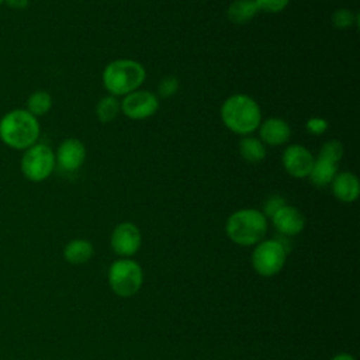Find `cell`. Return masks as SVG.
Returning <instances> with one entry per match:
<instances>
[{
    "mask_svg": "<svg viewBox=\"0 0 360 360\" xmlns=\"http://www.w3.org/2000/svg\"><path fill=\"white\" fill-rule=\"evenodd\" d=\"M52 107V97L45 90H37L31 93L27 98V107L25 110L32 114L35 118L45 115Z\"/></svg>",
    "mask_w": 360,
    "mask_h": 360,
    "instance_id": "d6986e66",
    "label": "cell"
},
{
    "mask_svg": "<svg viewBox=\"0 0 360 360\" xmlns=\"http://www.w3.org/2000/svg\"><path fill=\"white\" fill-rule=\"evenodd\" d=\"M259 13L256 0H235L229 4L226 15L233 24H246Z\"/></svg>",
    "mask_w": 360,
    "mask_h": 360,
    "instance_id": "e0dca14e",
    "label": "cell"
},
{
    "mask_svg": "<svg viewBox=\"0 0 360 360\" xmlns=\"http://www.w3.org/2000/svg\"><path fill=\"white\" fill-rule=\"evenodd\" d=\"M111 291L122 298L135 295L143 283V271L139 263L129 257L114 260L108 267L107 274Z\"/></svg>",
    "mask_w": 360,
    "mask_h": 360,
    "instance_id": "5b68a950",
    "label": "cell"
},
{
    "mask_svg": "<svg viewBox=\"0 0 360 360\" xmlns=\"http://www.w3.org/2000/svg\"><path fill=\"white\" fill-rule=\"evenodd\" d=\"M290 0H256L259 11L280 13L288 6Z\"/></svg>",
    "mask_w": 360,
    "mask_h": 360,
    "instance_id": "d4e9b609",
    "label": "cell"
},
{
    "mask_svg": "<svg viewBox=\"0 0 360 360\" xmlns=\"http://www.w3.org/2000/svg\"><path fill=\"white\" fill-rule=\"evenodd\" d=\"M145 79V68L134 59H115L103 72V84L111 96H127L138 90Z\"/></svg>",
    "mask_w": 360,
    "mask_h": 360,
    "instance_id": "277c9868",
    "label": "cell"
},
{
    "mask_svg": "<svg viewBox=\"0 0 360 360\" xmlns=\"http://www.w3.org/2000/svg\"><path fill=\"white\" fill-rule=\"evenodd\" d=\"M121 111L131 120H146L152 117L159 108L158 96L149 90H135L124 96L120 103Z\"/></svg>",
    "mask_w": 360,
    "mask_h": 360,
    "instance_id": "ba28073f",
    "label": "cell"
},
{
    "mask_svg": "<svg viewBox=\"0 0 360 360\" xmlns=\"http://www.w3.org/2000/svg\"><path fill=\"white\" fill-rule=\"evenodd\" d=\"M283 205H285V200L281 195L278 194L269 195L263 204V215L266 218H271Z\"/></svg>",
    "mask_w": 360,
    "mask_h": 360,
    "instance_id": "cb8c5ba5",
    "label": "cell"
},
{
    "mask_svg": "<svg viewBox=\"0 0 360 360\" xmlns=\"http://www.w3.org/2000/svg\"><path fill=\"white\" fill-rule=\"evenodd\" d=\"M39 122L25 108H15L0 118V139L4 145L25 150L39 138Z\"/></svg>",
    "mask_w": 360,
    "mask_h": 360,
    "instance_id": "6da1fadb",
    "label": "cell"
},
{
    "mask_svg": "<svg viewBox=\"0 0 360 360\" xmlns=\"http://www.w3.org/2000/svg\"><path fill=\"white\" fill-rule=\"evenodd\" d=\"M330 187L336 200L342 202H353L359 198L360 194V181L352 172L336 173Z\"/></svg>",
    "mask_w": 360,
    "mask_h": 360,
    "instance_id": "5bb4252c",
    "label": "cell"
},
{
    "mask_svg": "<svg viewBox=\"0 0 360 360\" xmlns=\"http://www.w3.org/2000/svg\"><path fill=\"white\" fill-rule=\"evenodd\" d=\"M4 3L13 10H24L28 7L30 0H4Z\"/></svg>",
    "mask_w": 360,
    "mask_h": 360,
    "instance_id": "4316f807",
    "label": "cell"
},
{
    "mask_svg": "<svg viewBox=\"0 0 360 360\" xmlns=\"http://www.w3.org/2000/svg\"><path fill=\"white\" fill-rule=\"evenodd\" d=\"M318 155L325 156V158L339 163V160L343 156V145L339 141H336V139H330V141H328V142H325L322 145V148H321Z\"/></svg>",
    "mask_w": 360,
    "mask_h": 360,
    "instance_id": "603a6c76",
    "label": "cell"
},
{
    "mask_svg": "<svg viewBox=\"0 0 360 360\" xmlns=\"http://www.w3.org/2000/svg\"><path fill=\"white\" fill-rule=\"evenodd\" d=\"M56 166L55 152L45 143H34L27 148L21 156V173L30 181L46 180Z\"/></svg>",
    "mask_w": 360,
    "mask_h": 360,
    "instance_id": "52a82bcc",
    "label": "cell"
},
{
    "mask_svg": "<svg viewBox=\"0 0 360 360\" xmlns=\"http://www.w3.org/2000/svg\"><path fill=\"white\" fill-rule=\"evenodd\" d=\"M330 360H356V359L349 353H339V354L333 356Z\"/></svg>",
    "mask_w": 360,
    "mask_h": 360,
    "instance_id": "83f0119b",
    "label": "cell"
},
{
    "mask_svg": "<svg viewBox=\"0 0 360 360\" xmlns=\"http://www.w3.org/2000/svg\"><path fill=\"white\" fill-rule=\"evenodd\" d=\"M110 243L115 255L120 257H131L139 250L142 245V235L135 224L125 221L114 228Z\"/></svg>",
    "mask_w": 360,
    "mask_h": 360,
    "instance_id": "9c48e42d",
    "label": "cell"
},
{
    "mask_svg": "<svg viewBox=\"0 0 360 360\" xmlns=\"http://www.w3.org/2000/svg\"><path fill=\"white\" fill-rule=\"evenodd\" d=\"M180 89V83L174 76H165L158 84V94L162 98L173 97Z\"/></svg>",
    "mask_w": 360,
    "mask_h": 360,
    "instance_id": "7402d4cb",
    "label": "cell"
},
{
    "mask_svg": "<svg viewBox=\"0 0 360 360\" xmlns=\"http://www.w3.org/2000/svg\"><path fill=\"white\" fill-rule=\"evenodd\" d=\"M239 153L249 163H259L266 158L264 143L255 136H243L239 142Z\"/></svg>",
    "mask_w": 360,
    "mask_h": 360,
    "instance_id": "ac0fdd59",
    "label": "cell"
},
{
    "mask_svg": "<svg viewBox=\"0 0 360 360\" xmlns=\"http://www.w3.org/2000/svg\"><path fill=\"white\" fill-rule=\"evenodd\" d=\"M120 111H121L120 101L117 100L115 96H111V94L100 98L96 105L97 120L103 124L114 121L117 118V115L120 114Z\"/></svg>",
    "mask_w": 360,
    "mask_h": 360,
    "instance_id": "ffe728a7",
    "label": "cell"
},
{
    "mask_svg": "<svg viewBox=\"0 0 360 360\" xmlns=\"http://www.w3.org/2000/svg\"><path fill=\"white\" fill-rule=\"evenodd\" d=\"M273 226L281 236H295L305 226V217L292 205H283L271 218Z\"/></svg>",
    "mask_w": 360,
    "mask_h": 360,
    "instance_id": "7c38bea8",
    "label": "cell"
},
{
    "mask_svg": "<svg viewBox=\"0 0 360 360\" xmlns=\"http://www.w3.org/2000/svg\"><path fill=\"white\" fill-rule=\"evenodd\" d=\"M336 173H338V162L318 155V158L314 160V165L308 177L314 186L325 187L332 183Z\"/></svg>",
    "mask_w": 360,
    "mask_h": 360,
    "instance_id": "9a60e30c",
    "label": "cell"
},
{
    "mask_svg": "<svg viewBox=\"0 0 360 360\" xmlns=\"http://www.w3.org/2000/svg\"><path fill=\"white\" fill-rule=\"evenodd\" d=\"M3 3H4V0H0V6H1V4H3Z\"/></svg>",
    "mask_w": 360,
    "mask_h": 360,
    "instance_id": "f1b7e54d",
    "label": "cell"
},
{
    "mask_svg": "<svg viewBox=\"0 0 360 360\" xmlns=\"http://www.w3.org/2000/svg\"><path fill=\"white\" fill-rule=\"evenodd\" d=\"M314 160L315 158L311 150L302 145H290L284 149L281 155V163L284 170L294 179L308 177Z\"/></svg>",
    "mask_w": 360,
    "mask_h": 360,
    "instance_id": "30bf717a",
    "label": "cell"
},
{
    "mask_svg": "<svg viewBox=\"0 0 360 360\" xmlns=\"http://www.w3.org/2000/svg\"><path fill=\"white\" fill-rule=\"evenodd\" d=\"M94 255V248L87 239H73L63 248V257L72 264L87 263Z\"/></svg>",
    "mask_w": 360,
    "mask_h": 360,
    "instance_id": "2e32d148",
    "label": "cell"
},
{
    "mask_svg": "<svg viewBox=\"0 0 360 360\" xmlns=\"http://www.w3.org/2000/svg\"><path fill=\"white\" fill-rule=\"evenodd\" d=\"M359 15L349 8H339L332 14V25L336 30H347L357 24Z\"/></svg>",
    "mask_w": 360,
    "mask_h": 360,
    "instance_id": "44dd1931",
    "label": "cell"
},
{
    "mask_svg": "<svg viewBox=\"0 0 360 360\" xmlns=\"http://www.w3.org/2000/svg\"><path fill=\"white\" fill-rule=\"evenodd\" d=\"M305 128L312 135H322L328 129V121L322 117H311L305 122Z\"/></svg>",
    "mask_w": 360,
    "mask_h": 360,
    "instance_id": "484cf974",
    "label": "cell"
},
{
    "mask_svg": "<svg viewBox=\"0 0 360 360\" xmlns=\"http://www.w3.org/2000/svg\"><path fill=\"white\" fill-rule=\"evenodd\" d=\"M287 255L288 248L278 238L263 239L253 248L252 267L263 277H273L283 270Z\"/></svg>",
    "mask_w": 360,
    "mask_h": 360,
    "instance_id": "8992f818",
    "label": "cell"
},
{
    "mask_svg": "<svg viewBox=\"0 0 360 360\" xmlns=\"http://www.w3.org/2000/svg\"><path fill=\"white\" fill-rule=\"evenodd\" d=\"M221 120L229 131L248 136L259 128L262 111L250 96L232 94L221 105Z\"/></svg>",
    "mask_w": 360,
    "mask_h": 360,
    "instance_id": "7a4b0ae2",
    "label": "cell"
},
{
    "mask_svg": "<svg viewBox=\"0 0 360 360\" xmlns=\"http://www.w3.org/2000/svg\"><path fill=\"white\" fill-rule=\"evenodd\" d=\"M86 159V148L77 138H66L58 146L55 153L56 165L65 172H76Z\"/></svg>",
    "mask_w": 360,
    "mask_h": 360,
    "instance_id": "8fae6325",
    "label": "cell"
},
{
    "mask_svg": "<svg viewBox=\"0 0 360 360\" xmlns=\"http://www.w3.org/2000/svg\"><path fill=\"white\" fill-rule=\"evenodd\" d=\"M267 228V218L255 208H242L232 212L225 224L228 238L239 246H255L264 239Z\"/></svg>",
    "mask_w": 360,
    "mask_h": 360,
    "instance_id": "3957f363",
    "label": "cell"
},
{
    "mask_svg": "<svg viewBox=\"0 0 360 360\" xmlns=\"http://www.w3.org/2000/svg\"><path fill=\"white\" fill-rule=\"evenodd\" d=\"M257 129H259L260 141L264 145L280 146V145L287 143L291 138L290 125L278 117H270V118L262 121Z\"/></svg>",
    "mask_w": 360,
    "mask_h": 360,
    "instance_id": "4fadbf2b",
    "label": "cell"
}]
</instances>
